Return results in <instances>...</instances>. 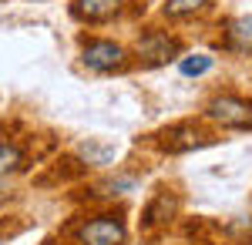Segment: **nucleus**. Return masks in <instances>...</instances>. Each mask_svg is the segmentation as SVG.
<instances>
[{"label":"nucleus","instance_id":"nucleus-1","mask_svg":"<svg viewBox=\"0 0 252 245\" xmlns=\"http://www.w3.org/2000/svg\"><path fill=\"white\" fill-rule=\"evenodd\" d=\"M212 131H252V94L242 91H215L205 97L198 114Z\"/></svg>","mask_w":252,"mask_h":245},{"label":"nucleus","instance_id":"nucleus-2","mask_svg":"<svg viewBox=\"0 0 252 245\" xmlns=\"http://www.w3.org/2000/svg\"><path fill=\"white\" fill-rule=\"evenodd\" d=\"M78 61L84 71L91 74H125L128 67H135L131 47H125L115 37H78Z\"/></svg>","mask_w":252,"mask_h":245},{"label":"nucleus","instance_id":"nucleus-3","mask_svg":"<svg viewBox=\"0 0 252 245\" xmlns=\"http://www.w3.org/2000/svg\"><path fill=\"white\" fill-rule=\"evenodd\" d=\"M182 51H185L182 37L172 34V31H165V27H145L135 37V44H131L135 67H145V71L161 67V64H168V61H182V57H185Z\"/></svg>","mask_w":252,"mask_h":245},{"label":"nucleus","instance_id":"nucleus-4","mask_svg":"<svg viewBox=\"0 0 252 245\" xmlns=\"http://www.w3.org/2000/svg\"><path fill=\"white\" fill-rule=\"evenodd\" d=\"M219 131H212L202 118H189V121H175L168 128L152 134V148H158L161 154H185V151L205 148L212 145Z\"/></svg>","mask_w":252,"mask_h":245},{"label":"nucleus","instance_id":"nucleus-5","mask_svg":"<svg viewBox=\"0 0 252 245\" xmlns=\"http://www.w3.org/2000/svg\"><path fill=\"white\" fill-rule=\"evenodd\" d=\"M74 239L78 245H125L128 225L121 212H97V215H84L74 225Z\"/></svg>","mask_w":252,"mask_h":245},{"label":"nucleus","instance_id":"nucleus-6","mask_svg":"<svg viewBox=\"0 0 252 245\" xmlns=\"http://www.w3.org/2000/svg\"><path fill=\"white\" fill-rule=\"evenodd\" d=\"M178 208H182L178 191L168 188V185H158L155 195L148 198L145 212H141V232H145V235H158L161 228H168L175 218H178Z\"/></svg>","mask_w":252,"mask_h":245},{"label":"nucleus","instance_id":"nucleus-7","mask_svg":"<svg viewBox=\"0 0 252 245\" xmlns=\"http://www.w3.org/2000/svg\"><path fill=\"white\" fill-rule=\"evenodd\" d=\"M131 0H71V17L78 24L97 27V24H111L128 14Z\"/></svg>","mask_w":252,"mask_h":245},{"label":"nucleus","instance_id":"nucleus-8","mask_svg":"<svg viewBox=\"0 0 252 245\" xmlns=\"http://www.w3.org/2000/svg\"><path fill=\"white\" fill-rule=\"evenodd\" d=\"M219 47L229 51V54L249 57L252 54V14H239V17L222 20V37Z\"/></svg>","mask_w":252,"mask_h":245},{"label":"nucleus","instance_id":"nucleus-9","mask_svg":"<svg viewBox=\"0 0 252 245\" xmlns=\"http://www.w3.org/2000/svg\"><path fill=\"white\" fill-rule=\"evenodd\" d=\"M215 10V0H161V7H158V17L161 20H195L202 17V14H209Z\"/></svg>","mask_w":252,"mask_h":245},{"label":"nucleus","instance_id":"nucleus-10","mask_svg":"<svg viewBox=\"0 0 252 245\" xmlns=\"http://www.w3.org/2000/svg\"><path fill=\"white\" fill-rule=\"evenodd\" d=\"M27 168V148L14 138H0V178H14Z\"/></svg>","mask_w":252,"mask_h":245},{"label":"nucleus","instance_id":"nucleus-11","mask_svg":"<svg viewBox=\"0 0 252 245\" xmlns=\"http://www.w3.org/2000/svg\"><path fill=\"white\" fill-rule=\"evenodd\" d=\"M215 67V57L212 54H185L178 61V74L182 77H202Z\"/></svg>","mask_w":252,"mask_h":245},{"label":"nucleus","instance_id":"nucleus-12","mask_svg":"<svg viewBox=\"0 0 252 245\" xmlns=\"http://www.w3.org/2000/svg\"><path fill=\"white\" fill-rule=\"evenodd\" d=\"M138 185L135 175H115V178H108V182H101L97 185V195H104V198H115V195H128V191Z\"/></svg>","mask_w":252,"mask_h":245},{"label":"nucleus","instance_id":"nucleus-13","mask_svg":"<svg viewBox=\"0 0 252 245\" xmlns=\"http://www.w3.org/2000/svg\"><path fill=\"white\" fill-rule=\"evenodd\" d=\"M81 158H84L88 165H108V161L115 158V148H111V145H101V141H88V145L81 148Z\"/></svg>","mask_w":252,"mask_h":245},{"label":"nucleus","instance_id":"nucleus-14","mask_svg":"<svg viewBox=\"0 0 252 245\" xmlns=\"http://www.w3.org/2000/svg\"><path fill=\"white\" fill-rule=\"evenodd\" d=\"M44 245H64V242H58V239H47V242H44Z\"/></svg>","mask_w":252,"mask_h":245},{"label":"nucleus","instance_id":"nucleus-15","mask_svg":"<svg viewBox=\"0 0 252 245\" xmlns=\"http://www.w3.org/2000/svg\"><path fill=\"white\" fill-rule=\"evenodd\" d=\"M0 3H3V0H0Z\"/></svg>","mask_w":252,"mask_h":245}]
</instances>
